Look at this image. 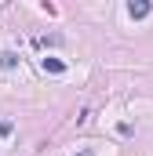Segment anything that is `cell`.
<instances>
[{
  "label": "cell",
  "mask_w": 153,
  "mask_h": 156,
  "mask_svg": "<svg viewBox=\"0 0 153 156\" xmlns=\"http://www.w3.org/2000/svg\"><path fill=\"white\" fill-rule=\"evenodd\" d=\"M40 69H44V73H55V76H58V73H66V62H58V58H44V62H40Z\"/></svg>",
  "instance_id": "6da1fadb"
},
{
  "label": "cell",
  "mask_w": 153,
  "mask_h": 156,
  "mask_svg": "<svg viewBox=\"0 0 153 156\" xmlns=\"http://www.w3.org/2000/svg\"><path fill=\"white\" fill-rule=\"evenodd\" d=\"M150 11H153L150 4H128V15H131V18H146Z\"/></svg>",
  "instance_id": "7a4b0ae2"
},
{
  "label": "cell",
  "mask_w": 153,
  "mask_h": 156,
  "mask_svg": "<svg viewBox=\"0 0 153 156\" xmlns=\"http://www.w3.org/2000/svg\"><path fill=\"white\" fill-rule=\"evenodd\" d=\"M0 66H4V69H15V66H18V55H15V51H4V55H0Z\"/></svg>",
  "instance_id": "3957f363"
},
{
  "label": "cell",
  "mask_w": 153,
  "mask_h": 156,
  "mask_svg": "<svg viewBox=\"0 0 153 156\" xmlns=\"http://www.w3.org/2000/svg\"><path fill=\"white\" fill-rule=\"evenodd\" d=\"M11 131H15V123H11V120H0V138H7Z\"/></svg>",
  "instance_id": "277c9868"
},
{
  "label": "cell",
  "mask_w": 153,
  "mask_h": 156,
  "mask_svg": "<svg viewBox=\"0 0 153 156\" xmlns=\"http://www.w3.org/2000/svg\"><path fill=\"white\" fill-rule=\"evenodd\" d=\"M80 156H91V149H88V153H80Z\"/></svg>",
  "instance_id": "5b68a950"
}]
</instances>
